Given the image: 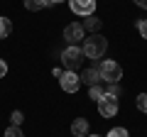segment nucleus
Returning a JSON list of instances; mask_svg holds the SVG:
<instances>
[{
	"instance_id": "1",
	"label": "nucleus",
	"mask_w": 147,
	"mask_h": 137,
	"mask_svg": "<svg viewBox=\"0 0 147 137\" xmlns=\"http://www.w3.org/2000/svg\"><path fill=\"white\" fill-rule=\"evenodd\" d=\"M84 56L88 59H100L105 54V49H108V42H105V37H100V34H91L88 39H84Z\"/></svg>"
},
{
	"instance_id": "2",
	"label": "nucleus",
	"mask_w": 147,
	"mask_h": 137,
	"mask_svg": "<svg viewBox=\"0 0 147 137\" xmlns=\"http://www.w3.org/2000/svg\"><path fill=\"white\" fill-rule=\"evenodd\" d=\"M98 74H100V81H105V83H118L123 79V68H120V64L105 59V61H100Z\"/></svg>"
},
{
	"instance_id": "3",
	"label": "nucleus",
	"mask_w": 147,
	"mask_h": 137,
	"mask_svg": "<svg viewBox=\"0 0 147 137\" xmlns=\"http://www.w3.org/2000/svg\"><path fill=\"white\" fill-rule=\"evenodd\" d=\"M61 64L66 66V71H76V68L84 64V49L79 47H66L61 54Z\"/></svg>"
},
{
	"instance_id": "4",
	"label": "nucleus",
	"mask_w": 147,
	"mask_h": 137,
	"mask_svg": "<svg viewBox=\"0 0 147 137\" xmlns=\"http://www.w3.org/2000/svg\"><path fill=\"white\" fill-rule=\"evenodd\" d=\"M69 7H71L74 15L91 17L96 12V0H69Z\"/></svg>"
},
{
	"instance_id": "5",
	"label": "nucleus",
	"mask_w": 147,
	"mask_h": 137,
	"mask_svg": "<svg viewBox=\"0 0 147 137\" xmlns=\"http://www.w3.org/2000/svg\"><path fill=\"white\" fill-rule=\"evenodd\" d=\"M98 113L103 118H113L118 113V98L110 93H103V98L98 100Z\"/></svg>"
},
{
	"instance_id": "6",
	"label": "nucleus",
	"mask_w": 147,
	"mask_h": 137,
	"mask_svg": "<svg viewBox=\"0 0 147 137\" xmlns=\"http://www.w3.org/2000/svg\"><path fill=\"white\" fill-rule=\"evenodd\" d=\"M64 39H66L71 47H76V44L84 39V25H76V22H74V25H66L64 27Z\"/></svg>"
},
{
	"instance_id": "7",
	"label": "nucleus",
	"mask_w": 147,
	"mask_h": 137,
	"mask_svg": "<svg viewBox=\"0 0 147 137\" xmlns=\"http://www.w3.org/2000/svg\"><path fill=\"white\" fill-rule=\"evenodd\" d=\"M59 81H61V88L66 91V93H76L79 86H81V76H76L74 71H64V76Z\"/></svg>"
},
{
	"instance_id": "8",
	"label": "nucleus",
	"mask_w": 147,
	"mask_h": 137,
	"mask_svg": "<svg viewBox=\"0 0 147 137\" xmlns=\"http://www.w3.org/2000/svg\"><path fill=\"white\" fill-rule=\"evenodd\" d=\"M81 83H86L88 88H91V86H98L100 83L98 68H84V74H81Z\"/></svg>"
},
{
	"instance_id": "9",
	"label": "nucleus",
	"mask_w": 147,
	"mask_h": 137,
	"mask_svg": "<svg viewBox=\"0 0 147 137\" xmlns=\"http://www.w3.org/2000/svg\"><path fill=\"white\" fill-rule=\"evenodd\" d=\"M71 132H74V137H88V122L84 118H76L71 122Z\"/></svg>"
},
{
	"instance_id": "10",
	"label": "nucleus",
	"mask_w": 147,
	"mask_h": 137,
	"mask_svg": "<svg viewBox=\"0 0 147 137\" xmlns=\"http://www.w3.org/2000/svg\"><path fill=\"white\" fill-rule=\"evenodd\" d=\"M84 30H88V32H93V34H96V32L100 30V20H98L96 15L86 17V22H84Z\"/></svg>"
},
{
	"instance_id": "11",
	"label": "nucleus",
	"mask_w": 147,
	"mask_h": 137,
	"mask_svg": "<svg viewBox=\"0 0 147 137\" xmlns=\"http://www.w3.org/2000/svg\"><path fill=\"white\" fill-rule=\"evenodd\" d=\"M47 5H49V0H25V7L32 10V12L42 10V7H47Z\"/></svg>"
},
{
	"instance_id": "12",
	"label": "nucleus",
	"mask_w": 147,
	"mask_h": 137,
	"mask_svg": "<svg viewBox=\"0 0 147 137\" xmlns=\"http://www.w3.org/2000/svg\"><path fill=\"white\" fill-rule=\"evenodd\" d=\"M12 32V25H10V20L7 17H0V39H5L7 34Z\"/></svg>"
},
{
	"instance_id": "13",
	"label": "nucleus",
	"mask_w": 147,
	"mask_h": 137,
	"mask_svg": "<svg viewBox=\"0 0 147 137\" xmlns=\"http://www.w3.org/2000/svg\"><path fill=\"white\" fill-rule=\"evenodd\" d=\"M103 93H105V91L100 88V86H91V88H88V95L93 100H100V98H103Z\"/></svg>"
},
{
	"instance_id": "14",
	"label": "nucleus",
	"mask_w": 147,
	"mask_h": 137,
	"mask_svg": "<svg viewBox=\"0 0 147 137\" xmlns=\"http://www.w3.org/2000/svg\"><path fill=\"white\" fill-rule=\"evenodd\" d=\"M5 137H25V135H22L20 125H10V127L5 130Z\"/></svg>"
},
{
	"instance_id": "15",
	"label": "nucleus",
	"mask_w": 147,
	"mask_h": 137,
	"mask_svg": "<svg viewBox=\"0 0 147 137\" xmlns=\"http://www.w3.org/2000/svg\"><path fill=\"white\" fill-rule=\"evenodd\" d=\"M137 110H142V113H147V93H140L137 95Z\"/></svg>"
},
{
	"instance_id": "16",
	"label": "nucleus",
	"mask_w": 147,
	"mask_h": 137,
	"mask_svg": "<svg viewBox=\"0 0 147 137\" xmlns=\"http://www.w3.org/2000/svg\"><path fill=\"white\" fill-rule=\"evenodd\" d=\"M105 137H127V130H125V127H113Z\"/></svg>"
},
{
	"instance_id": "17",
	"label": "nucleus",
	"mask_w": 147,
	"mask_h": 137,
	"mask_svg": "<svg viewBox=\"0 0 147 137\" xmlns=\"http://www.w3.org/2000/svg\"><path fill=\"white\" fill-rule=\"evenodd\" d=\"M10 120H12V125H20V122L25 120V115H22L20 110H15V113H12V115H10Z\"/></svg>"
},
{
	"instance_id": "18",
	"label": "nucleus",
	"mask_w": 147,
	"mask_h": 137,
	"mask_svg": "<svg viewBox=\"0 0 147 137\" xmlns=\"http://www.w3.org/2000/svg\"><path fill=\"white\" fill-rule=\"evenodd\" d=\"M137 30H140L142 39H147V20H140V22H137Z\"/></svg>"
},
{
	"instance_id": "19",
	"label": "nucleus",
	"mask_w": 147,
	"mask_h": 137,
	"mask_svg": "<svg viewBox=\"0 0 147 137\" xmlns=\"http://www.w3.org/2000/svg\"><path fill=\"white\" fill-rule=\"evenodd\" d=\"M105 93H110V95H120V88H118V83H110Z\"/></svg>"
},
{
	"instance_id": "20",
	"label": "nucleus",
	"mask_w": 147,
	"mask_h": 137,
	"mask_svg": "<svg viewBox=\"0 0 147 137\" xmlns=\"http://www.w3.org/2000/svg\"><path fill=\"white\" fill-rule=\"evenodd\" d=\"M5 74H7V64L3 61V59H0V79H3V76H5Z\"/></svg>"
},
{
	"instance_id": "21",
	"label": "nucleus",
	"mask_w": 147,
	"mask_h": 137,
	"mask_svg": "<svg viewBox=\"0 0 147 137\" xmlns=\"http://www.w3.org/2000/svg\"><path fill=\"white\" fill-rule=\"evenodd\" d=\"M135 3H137L140 7H145V10H147V0H135Z\"/></svg>"
},
{
	"instance_id": "22",
	"label": "nucleus",
	"mask_w": 147,
	"mask_h": 137,
	"mask_svg": "<svg viewBox=\"0 0 147 137\" xmlns=\"http://www.w3.org/2000/svg\"><path fill=\"white\" fill-rule=\"evenodd\" d=\"M57 3H64V0H49V5H57Z\"/></svg>"
},
{
	"instance_id": "23",
	"label": "nucleus",
	"mask_w": 147,
	"mask_h": 137,
	"mask_svg": "<svg viewBox=\"0 0 147 137\" xmlns=\"http://www.w3.org/2000/svg\"><path fill=\"white\" fill-rule=\"evenodd\" d=\"M88 137H98V135H88Z\"/></svg>"
}]
</instances>
